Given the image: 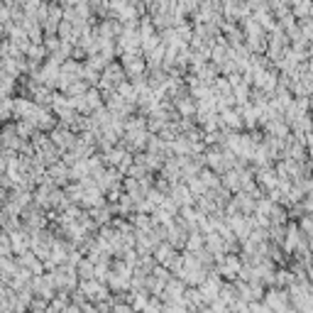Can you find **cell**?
Wrapping results in <instances>:
<instances>
[{"label":"cell","instance_id":"30bf717a","mask_svg":"<svg viewBox=\"0 0 313 313\" xmlns=\"http://www.w3.org/2000/svg\"><path fill=\"white\" fill-rule=\"evenodd\" d=\"M301 230L309 235V240H313V220L311 218H304V220H301Z\"/></svg>","mask_w":313,"mask_h":313},{"label":"cell","instance_id":"7a4b0ae2","mask_svg":"<svg viewBox=\"0 0 313 313\" xmlns=\"http://www.w3.org/2000/svg\"><path fill=\"white\" fill-rule=\"evenodd\" d=\"M123 66H125V71H127V76H130V78H139V73L144 71V62H142L135 52L123 54Z\"/></svg>","mask_w":313,"mask_h":313},{"label":"cell","instance_id":"8fae6325","mask_svg":"<svg viewBox=\"0 0 313 313\" xmlns=\"http://www.w3.org/2000/svg\"><path fill=\"white\" fill-rule=\"evenodd\" d=\"M311 64H313V49H311Z\"/></svg>","mask_w":313,"mask_h":313},{"label":"cell","instance_id":"9c48e42d","mask_svg":"<svg viewBox=\"0 0 313 313\" xmlns=\"http://www.w3.org/2000/svg\"><path fill=\"white\" fill-rule=\"evenodd\" d=\"M201 181L206 184V188H215V186H218V176H215L213 172H203V174H201Z\"/></svg>","mask_w":313,"mask_h":313},{"label":"cell","instance_id":"6da1fadb","mask_svg":"<svg viewBox=\"0 0 313 313\" xmlns=\"http://www.w3.org/2000/svg\"><path fill=\"white\" fill-rule=\"evenodd\" d=\"M218 272L228 279H235V274L240 272V259L235 254H228V257H220L218 259Z\"/></svg>","mask_w":313,"mask_h":313},{"label":"cell","instance_id":"8992f818","mask_svg":"<svg viewBox=\"0 0 313 313\" xmlns=\"http://www.w3.org/2000/svg\"><path fill=\"white\" fill-rule=\"evenodd\" d=\"M264 299H267V306H269V309H284V306H286V304H284L286 294H284V291H279V289L267 291V294H264Z\"/></svg>","mask_w":313,"mask_h":313},{"label":"cell","instance_id":"ba28073f","mask_svg":"<svg viewBox=\"0 0 313 313\" xmlns=\"http://www.w3.org/2000/svg\"><path fill=\"white\" fill-rule=\"evenodd\" d=\"M83 96H86V103H88V110H98V108L103 105V101H101L103 96H101V91H98V88H91V91H86Z\"/></svg>","mask_w":313,"mask_h":313},{"label":"cell","instance_id":"52a82bcc","mask_svg":"<svg viewBox=\"0 0 313 313\" xmlns=\"http://www.w3.org/2000/svg\"><path fill=\"white\" fill-rule=\"evenodd\" d=\"M49 176H52L57 184H66V179L71 176V172H69L64 164H49Z\"/></svg>","mask_w":313,"mask_h":313},{"label":"cell","instance_id":"5b68a950","mask_svg":"<svg viewBox=\"0 0 313 313\" xmlns=\"http://www.w3.org/2000/svg\"><path fill=\"white\" fill-rule=\"evenodd\" d=\"M10 243H12V247H15V252H25L27 250V245L32 243L30 238H27V233L25 230H15V233H10Z\"/></svg>","mask_w":313,"mask_h":313},{"label":"cell","instance_id":"277c9868","mask_svg":"<svg viewBox=\"0 0 313 313\" xmlns=\"http://www.w3.org/2000/svg\"><path fill=\"white\" fill-rule=\"evenodd\" d=\"M220 118H223V125L225 127H243V110H230V108H225V110H220Z\"/></svg>","mask_w":313,"mask_h":313},{"label":"cell","instance_id":"3957f363","mask_svg":"<svg viewBox=\"0 0 313 313\" xmlns=\"http://www.w3.org/2000/svg\"><path fill=\"white\" fill-rule=\"evenodd\" d=\"M81 289L86 291V296H91V299H108L110 294H108V286H103V284H98V281H93V279H83L81 281Z\"/></svg>","mask_w":313,"mask_h":313}]
</instances>
